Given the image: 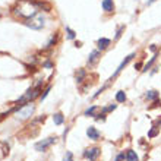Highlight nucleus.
<instances>
[{
    "mask_svg": "<svg viewBox=\"0 0 161 161\" xmlns=\"http://www.w3.org/2000/svg\"><path fill=\"white\" fill-rule=\"evenodd\" d=\"M133 57H135V53L129 54V56H127V57H126L125 60H123V62H122V63H120V65H119V68H117V69H116V72H114V75H113V78H116V76H117V75H119V73H120V71H122V69H123V68H125L126 65H127V63H129V62H130V60H132V59H133ZM113 78H111V79H113Z\"/></svg>",
    "mask_w": 161,
    "mask_h": 161,
    "instance_id": "obj_5",
    "label": "nucleus"
},
{
    "mask_svg": "<svg viewBox=\"0 0 161 161\" xmlns=\"http://www.w3.org/2000/svg\"><path fill=\"white\" fill-rule=\"evenodd\" d=\"M98 57H100V51H98V50H94V51H92V53L90 54V59H88L90 65H92V63H95V62L98 60Z\"/></svg>",
    "mask_w": 161,
    "mask_h": 161,
    "instance_id": "obj_11",
    "label": "nucleus"
},
{
    "mask_svg": "<svg viewBox=\"0 0 161 161\" xmlns=\"http://www.w3.org/2000/svg\"><path fill=\"white\" fill-rule=\"evenodd\" d=\"M158 132H160V130H158V127H152V129L148 132V138H154V136H157V135H158Z\"/></svg>",
    "mask_w": 161,
    "mask_h": 161,
    "instance_id": "obj_17",
    "label": "nucleus"
},
{
    "mask_svg": "<svg viewBox=\"0 0 161 161\" xmlns=\"http://www.w3.org/2000/svg\"><path fill=\"white\" fill-rule=\"evenodd\" d=\"M56 142H57V136H50V138H47V139H43V141L37 142L35 143V149L37 151H40V152H44L49 146L54 145Z\"/></svg>",
    "mask_w": 161,
    "mask_h": 161,
    "instance_id": "obj_3",
    "label": "nucleus"
},
{
    "mask_svg": "<svg viewBox=\"0 0 161 161\" xmlns=\"http://www.w3.org/2000/svg\"><path fill=\"white\" fill-rule=\"evenodd\" d=\"M34 111H35V106H34L32 103H26L25 106H22V107L18 108L16 117H18L19 120H26V119H29V117L34 114Z\"/></svg>",
    "mask_w": 161,
    "mask_h": 161,
    "instance_id": "obj_2",
    "label": "nucleus"
},
{
    "mask_svg": "<svg viewBox=\"0 0 161 161\" xmlns=\"http://www.w3.org/2000/svg\"><path fill=\"white\" fill-rule=\"evenodd\" d=\"M44 68H49V69H50V68H53V63H51V62H46V63H44Z\"/></svg>",
    "mask_w": 161,
    "mask_h": 161,
    "instance_id": "obj_24",
    "label": "nucleus"
},
{
    "mask_svg": "<svg viewBox=\"0 0 161 161\" xmlns=\"http://www.w3.org/2000/svg\"><path fill=\"white\" fill-rule=\"evenodd\" d=\"M97 44H98V49L100 50H106L108 46H110V40L108 38H100Z\"/></svg>",
    "mask_w": 161,
    "mask_h": 161,
    "instance_id": "obj_9",
    "label": "nucleus"
},
{
    "mask_svg": "<svg viewBox=\"0 0 161 161\" xmlns=\"http://www.w3.org/2000/svg\"><path fill=\"white\" fill-rule=\"evenodd\" d=\"M66 32H68V38H69V40H73V38H75V31H73L72 28L66 26Z\"/></svg>",
    "mask_w": 161,
    "mask_h": 161,
    "instance_id": "obj_19",
    "label": "nucleus"
},
{
    "mask_svg": "<svg viewBox=\"0 0 161 161\" xmlns=\"http://www.w3.org/2000/svg\"><path fill=\"white\" fill-rule=\"evenodd\" d=\"M145 97H146L148 100H157V98H158V92H157V91H148Z\"/></svg>",
    "mask_w": 161,
    "mask_h": 161,
    "instance_id": "obj_14",
    "label": "nucleus"
},
{
    "mask_svg": "<svg viewBox=\"0 0 161 161\" xmlns=\"http://www.w3.org/2000/svg\"><path fill=\"white\" fill-rule=\"evenodd\" d=\"M63 161H73L72 160V152H68V154H66V157H65V160Z\"/></svg>",
    "mask_w": 161,
    "mask_h": 161,
    "instance_id": "obj_23",
    "label": "nucleus"
},
{
    "mask_svg": "<svg viewBox=\"0 0 161 161\" xmlns=\"http://www.w3.org/2000/svg\"><path fill=\"white\" fill-rule=\"evenodd\" d=\"M50 90H51V85H49V87H47V88L44 90V92L41 94V97H40V98H41V100H44V98H46V97L49 95V92H50Z\"/></svg>",
    "mask_w": 161,
    "mask_h": 161,
    "instance_id": "obj_20",
    "label": "nucleus"
},
{
    "mask_svg": "<svg viewBox=\"0 0 161 161\" xmlns=\"http://www.w3.org/2000/svg\"><path fill=\"white\" fill-rule=\"evenodd\" d=\"M141 66H142V63H138V65H135V69H139Z\"/></svg>",
    "mask_w": 161,
    "mask_h": 161,
    "instance_id": "obj_27",
    "label": "nucleus"
},
{
    "mask_svg": "<svg viewBox=\"0 0 161 161\" xmlns=\"http://www.w3.org/2000/svg\"><path fill=\"white\" fill-rule=\"evenodd\" d=\"M155 57H157V56H154V57H151V60H149V62H148V65H146V66H145V69H143V71H148V69H149V68H151V65H152V63H154V62H155Z\"/></svg>",
    "mask_w": 161,
    "mask_h": 161,
    "instance_id": "obj_21",
    "label": "nucleus"
},
{
    "mask_svg": "<svg viewBox=\"0 0 161 161\" xmlns=\"http://www.w3.org/2000/svg\"><path fill=\"white\" fill-rule=\"evenodd\" d=\"M34 4H35L37 9H44V10H50V9H51L50 3H46V1H40V0H35V1H34Z\"/></svg>",
    "mask_w": 161,
    "mask_h": 161,
    "instance_id": "obj_8",
    "label": "nucleus"
},
{
    "mask_svg": "<svg viewBox=\"0 0 161 161\" xmlns=\"http://www.w3.org/2000/svg\"><path fill=\"white\" fill-rule=\"evenodd\" d=\"M24 25H26V26L31 28V29L40 31V29H43L44 25H46V18H44L43 13L37 12L34 16H31L29 19H25V21H24Z\"/></svg>",
    "mask_w": 161,
    "mask_h": 161,
    "instance_id": "obj_1",
    "label": "nucleus"
},
{
    "mask_svg": "<svg viewBox=\"0 0 161 161\" xmlns=\"http://www.w3.org/2000/svg\"><path fill=\"white\" fill-rule=\"evenodd\" d=\"M87 135H88V138L92 139V141H97V139L100 138V132H98L94 126H90V127L87 129Z\"/></svg>",
    "mask_w": 161,
    "mask_h": 161,
    "instance_id": "obj_6",
    "label": "nucleus"
},
{
    "mask_svg": "<svg viewBox=\"0 0 161 161\" xmlns=\"http://www.w3.org/2000/svg\"><path fill=\"white\" fill-rule=\"evenodd\" d=\"M53 120H54V125H63L65 122V116L62 113H56L53 116Z\"/></svg>",
    "mask_w": 161,
    "mask_h": 161,
    "instance_id": "obj_10",
    "label": "nucleus"
},
{
    "mask_svg": "<svg viewBox=\"0 0 161 161\" xmlns=\"http://www.w3.org/2000/svg\"><path fill=\"white\" fill-rule=\"evenodd\" d=\"M56 41H57V37H51V38H50V41H49V43H47V46H46V50H47V49H51L54 44H56Z\"/></svg>",
    "mask_w": 161,
    "mask_h": 161,
    "instance_id": "obj_18",
    "label": "nucleus"
},
{
    "mask_svg": "<svg viewBox=\"0 0 161 161\" xmlns=\"http://www.w3.org/2000/svg\"><path fill=\"white\" fill-rule=\"evenodd\" d=\"M84 78H85V71H84V69H81V71L76 73V81H78V82H82V81H84Z\"/></svg>",
    "mask_w": 161,
    "mask_h": 161,
    "instance_id": "obj_16",
    "label": "nucleus"
},
{
    "mask_svg": "<svg viewBox=\"0 0 161 161\" xmlns=\"http://www.w3.org/2000/svg\"><path fill=\"white\" fill-rule=\"evenodd\" d=\"M152 1H155V0H148V1H146V4H151Z\"/></svg>",
    "mask_w": 161,
    "mask_h": 161,
    "instance_id": "obj_28",
    "label": "nucleus"
},
{
    "mask_svg": "<svg viewBox=\"0 0 161 161\" xmlns=\"http://www.w3.org/2000/svg\"><path fill=\"white\" fill-rule=\"evenodd\" d=\"M114 108H116V104H111V106H108L107 108H104L103 111H104V113H107V111H111V110H114Z\"/></svg>",
    "mask_w": 161,
    "mask_h": 161,
    "instance_id": "obj_22",
    "label": "nucleus"
},
{
    "mask_svg": "<svg viewBox=\"0 0 161 161\" xmlns=\"http://www.w3.org/2000/svg\"><path fill=\"white\" fill-rule=\"evenodd\" d=\"M125 158V154H120V155H117V158H116V161H120Z\"/></svg>",
    "mask_w": 161,
    "mask_h": 161,
    "instance_id": "obj_26",
    "label": "nucleus"
},
{
    "mask_svg": "<svg viewBox=\"0 0 161 161\" xmlns=\"http://www.w3.org/2000/svg\"><path fill=\"white\" fill-rule=\"evenodd\" d=\"M122 29H123V26H120V28L117 29V34H116V38H119V37H120V34H122Z\"/></svg>",
    "mask_w": 161,
    "mask_h": 161,
    "instance_id": "obj_25",
    "label": "nucleus"
},
{
    "mask_svg": "<svg viewBox=\"0 0 161 161\" xmlns=\"http://www.w3.org/2000/svg\"><path fill=\"white\" fill-rule=\"evenodd\" d=\"M100 152H101V149H100V148H97V146H94V148H91V149H87L84 155H85V157H87L90 161H95L97 158H98Z\"/></svg>",
    "mask_w": 161,
    "mask_h": 161,
    "instance_id": "obj_4",
    "label": "nucleus"
},
{
    "mask_svg": "<svg viewBox=\"0 0 161 161\" xmlns=\"http://www.w3.org/2000/svg\"><path fill=\"white\" fill-rule=\"evenodd\" d=\"M126 158H127V161H138V155H136L135 151L129 149V151L126 152Z\"/></svg>",
    "mask_w": 161,
    "mask_h": 161,
    "instance_id": "obj_12",
    "label": "nucleus"
},
{
    "mask_svg": "<svg viewBox=\"0 0 161 161\" xmlns=\"http://www.w3.org/2000/svg\"><path fill=\"white\" fill-rule=\"evenodd\" d=\"M101 6L106 12H113L114 10V1L113 0H103L101 1Z\"/></svg>",
    "mask_w": 161,
    "mask_h": 161,
    "instance_id": "obj_7",
    "label": "nucleus"
},
{
    "mask_svg": "<svg viewBox=\"0 0 161 161\" xmlns=\"http://www.w3.org/2000/svg\"><path fill=\"white\" fill-rule=\"evenodd\" d=\"M116 101H119V103H125L126 101V94L123 91H119L116 94Z\"/></svg>",
    "mask_w": 161,
    "mask_h": 161,
    "instance_id": "obj_13",
    "label": "nucleus"
},
{
    "mask_svg": "<svg viewBox=\"0 0 161 161\" xmlns=\"http://www.w3.org/2000/svg\"><path fill=\"white\" fill-rule=\"evenodd\" d=\"M97 111H98V107H97V106H92V107H90L85 111V116H95Z\"/></svg>",
    "mask_w": 161,
    "mask_h": 161,
    "instance_id": "obj_15",
    "label": "nucleus"
}]
</instances>
